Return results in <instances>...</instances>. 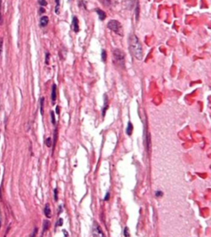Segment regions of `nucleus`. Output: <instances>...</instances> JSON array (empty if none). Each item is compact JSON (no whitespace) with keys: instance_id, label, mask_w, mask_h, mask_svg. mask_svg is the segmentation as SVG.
Returning <instances> with one entry per match:
<instances>
[{"instance_id":"nucleus-1","label":"nucleus","mask_w":211,"mask_h":237,"mask_svg":"<svg viewBox=\"0 0 211 237\" xmlns=\"http://www.w3.org/2000/svg\"><path fill=\"white\" fill-rule=\"evenodd\" d=\"M129 49L131 55L135 56L138 60H141L143 59V48L141 46L140 41H139L135 34H130L129 37Z\"/></svg>"},{"instance_id":"nucleus-2","label":"nucleus","mask_w":211,"mask_h":237,"mask_svg":"<svg viewBox=\"0 0 211 237\" xmlns=\"http://www.w3.org/2000/svg\"><path fill=\"white\" fill-rule=\"evenodd\" d=\"M107 28H109L110 31H114L115 33L120 35V36L123 35L122 26L116 20H110V22L107 23Z\"/></svg>"},{"instance_id":"nucleus-3","label":"nucleus","mask_w":211,"mask_h":237,"mask_svg":"<svg viewBox=\"0 0 211 237\" xmlns=\"http://www.w3.org/2000/svg\"><path fill=\"white\" fill-rule=\"evenodd\" d=\"M114 59H115V62L117 63V65H120V66H124L125 65V54L120 49H115L113 51Z\"/></svg>"},{"instance_id":"nucleus-4","label":"nucleus","mask_w":211,"mask_h":237,"mask_svg":"<svg viewBox=\"0 0 211 237\" xmlns=\"http://www.w3.org/2000/svg\"><path fill=\"white\" fill-rule=\"evenodd\" d=\"M92 236H105V234L103 233L102 230H101V226L98 225V223L97 222H93V225H92Z\"/></svg>"},{"instance_id":"nucleus-5","label":"nucleus","mask_w":211,"mask_h":237,"mask_svg":"<svg viewBox=\"0 0 211 237\" xmlns=\"http://www.w3.org/2000/svg\"><path fill=\"white\" fill-rule=\"evenodd\" d=\"M72 27L73 29L75 32H78L79 31V26H78V20L77 17H74L73 18V21H72Z\"/></svg>"},{"instance_id":"nucleus-6","label":"nucleus","mask_w":211,"mask_h":237,"mask_svg":"<svg viewBox=\"0 0 211 237\" xmlns=\"http://www.w3.org/2000/svg\"><path fill=\"white\" fill-rule=\"evenodd\" d=\"M44 213L47 218H51L52 216V213H51V210H50V204H46V206H45V209H44Z\"/></svg>"},{"instance_id":"nucleus-7","label":"nucleus","mask_w":211,"mask_h":237,"mask_svg":"<svg viewBox=\"0 0 211 237\" xmlns=\"http://www.w3.org/2000/svg\"><path fill=\"white\" fill-rule=\"evenodd\" d=\"M48 22H49V18H48V17H46V16H43L42 18H41L40 20V27H41V28H45V27H46V26H47Z\"/></svg>"},{"instance_id":"nucleus-8","label":"nucleus","mask_w":211,"mask_h":237,"mask_svg":"<svg viewBox=\"0 0 211 237\" xmlns=\"http://www.w3.org/2000/svg\"><path fill=\"white\" fill-rule=\"evenodd\" d=\"M96 12H97V13H98V17H99V19H100L101 21H103V20L106 18L107 15H106V12H105L104 11H102L101 9H99V8H97V9H96Z\"/></svg>"},{"instance_id":"nucleus-9","label":"nucleus","mask_w":211,"mask_h":237,"mask_svg":"<svg viewBox=\"0 0 211 237\" xmlns=\"http://www.w3.org/2000/svg\"><path fill=\"white\" fill-rule=\"evenodd\" d=\"M51 100L53 103H55L56 101V85L53 84L52 85V91H51Z\"/></svg>"},{"instance_id":"nucleus-10","label":"nucleus","mask_w":211,"mask_h":237,"mask_svg":"<svg viewBox=\"0 0 211 237\" xmlns=\"http://www.w3.org/2000/svg\"><path fill=\"white\" fill-rule=\"evenodd\" d=\"M126 134L128 135H132V131H133V124L129 122H128V126H127V128L126 130Z\"/></svg>"},{"instance_id":"nucleus-11","label":"nucleus","mask_w":211,"mask_h":237,"mask_svg":"<svg viewBox=\"0 0 211 237\" xmlns=\"http://www.w3.org/2000/svg\"><path fill=\"white\" fill-rule=\"evenodd\" d=\"M107 108H108V99H107V95H105V104L104 107H103V109H102V117H105V114H106V112H107Z\"/></svg>"},{"instance_id":"nucleus-12","label":"nucleus","mask_w":211,"mask_h":237,"mask_svg":"<svg viewBox=\"0 0 211 237\" xmlns=\"http://www.w3.org/2000/svg\"><path fill=\"white\" fill-rule=\"evenodd\" d=\"M50 225V222L48 220H45L44 221V223H43V233H45L49 229Z\"/></svg>"},{"instance_id":"nucleus-13","label":"nucleus","mask_w":211,"mask_h":237,"mask_svg":"<svg viewBox=\"0 0 211 237\" xmlns=\"http://www.w3.org/2000/svg\"><path fill=\"white\" fill-rule=\"evenodd\" d=\"M55 3H56V6H55V13L59 14V3H60V0H55Z\"/></svg>"},{"instance_id":"nucleus-14","label":"nucleus","mask_w":211,"mask_h":237,"mask_svg":"<svg viewBox=\"0 0 211 237\" xmlns=\"http://www.w3.org/2000/svg\"><path fill=\"white\" fill-rule=\"evenodd\" d=\"M44 102H45V99L41 98L40 99V113L41 115L44 114Z\"/></svg>"},{"instance_id":"nucleus-15","label":"nucleus","mask_w":211,"mask_h":237,"mask_svg":"<svg viewBox=\"0 0 211 237\" xmlns=\"http://www.w3.org/2000/svg\"><path fill=\"white\" fill-rule=\"evenodd\" d=\"M101 58L104 62L107 60V51L105 50H102V51H101Z\"/></svg>"},{"instance_id":"nucleus-16","label":"nucleus","mask_w":211,"mask_h":237,"mask_svg":"<svg viewBox=\"0 0 211 237\" xmlns=\"http://www.w3.org/2000/svg\"><path fill=\"white\" fill-rule=\"evenodd\" d=\"M50 117H51V122H52L54 125H55V124H56V121H55V113H54V112L53 111L50 112Z\"/></svg>"},{"instance_id":"nucleus-17","label":"nucleus","mask_w":211,"mask_h":237,"mask_svg":"<svg viewBox=\"0 0 211 237\" xmlns=\"http://www.w3.org/2000/svg\"><path fill=\"white\" fill-rule=\"evenodd\" d=\"M63 223H64V221H63V219L62 218H59L57 221V222H56V224H55V227H58V226H63Z\"/></svg>"},{"instance_id":"nucleus-18","label":"nucleus","mask_w":211,"mask_h":237,"mask_svg":"<svg viewBox=\"0 0 211 237\" xmlns=\"http://www.w3.org/2000/svg\"><path fill=\"white\" fill-rule=\"evenodd\" d=\"M54 194H55V196H54L55 200L57 202V201H58V188H57L54 189Z\"/></svg>"},{"instance_id":"nucleus-19","label":"nucleus","mask_w":211,"mask_h":237,"mask_svg":"<svg viewBox=\"0 0 211 237\" xmlns=\"http://www.w3.org/2000/svg\"><path fill=\"white\" fill-rule=\"evenodd\" d=\"M46 145H47L48 147H50V146H51V138H50V137H48V138L46 139Z\"/></svg>"},{"instance_id":"nucleus-20","label":"nucleus","mask_w":211,"mask_h":237,"mask_svg":"<svg viewBox=\"0 0 211 237\" xmlns=\"http://www.w3.org/2000/svg\"><path fill=\"white\" fill-rule=\"evenodd\" d=\"M155 196H156V197H162V196H163V193H162V191L158 190V191H157L156 193H155Z\"/></svg>"},{"instance_id":"nucleus-21","label":"nucleus","mask_w":211,"mask_h":237,"mask_svg":"<svg viewBox=\"0 0 211 237\" xmlns=\"http://www.w3.org/2000/svg\"><path fill=\"white\" fill-rule=\"evenodd\" d=\"M38 3H39L40 6H46L47 5L46 0H38Z\"/></svg>"},{"instance_id":"nucleus-22","label":"nucleus","mask_w":211,"mask_h":237,"mask_svg":"<svg viewBox=\"0 0 211 237\" xmlns=\"http://www.w3.org/2000/svg\"><path fill=\"white\" fill-rule=\"evenodd\" d=\"M124 235L125 236H130V234L129 233V228L126 227L124 230Z\"/></svg>"},{"instance_id":"nucleus-23","label":"nucleus","mask_w":211,"mask_h":237,"mask_svg":"<svg viewBox=\"0 0 211 237\" xmlns=\"http://www.w3.org/2000/svg\"><path fill=\"white\" fill-rule=\"evenodd\" d=\"M49 59H50V53H46V64H49Z\"/></svg>"},{"instance_id":"nucleus-24","label":"nucleus","mask_w":211,"mask_h":237,"mask_svg":"<svg viewBox=\"0 0 211 237\" xmlns=\"http://www.w3.org/2000/svg\"><path fill=\"white\" fill-rule=\"evenodd\" d=\"M109 199H110V193H107L104 197V201H108Z\"/></svg>"},{"instance_id":"nucleus-25","label":"nucleus","mask_w":211,"mask_h":237,"mask_svg":"<svg viewBox=\"0 0 211 237\" xmlns=\"http://www.w3.org/2000/svg\"><path fill=\"white\" fill-rule=\"evenodd\" d=\"M62 213V206H60L59 207V212H58V215H59L60 213Z\"/></svg>"},{"instance_id":"nucleus-26","label":"nucleus","mask_w":211,"mask_h":237,"mask_svg":"<svg viewBox=\"0 0 211 237\" xmlns=\"http://www.w3.org/2000/svg\"><path fill=\"white\" fill-rule=\"evenodd\" d=\"M56 113L59 114V106L56 107Z\"/></svg>"},{"instance_id":"nucleus-27","label":"nucleus","mask_w":211,"mask_h":237,"mask_svg":"<svg viewBox=\"0 0 211 237\" xmlns=\"http://www.w3.org/2000/svg\"><path fill=\"white\" fill-rule=\"evenodd\" d=\"M37 232V228H35V231H34V234L31 235V236H35L36 235V233Z\"/></svg>"},{"instance_id":"nucleus-28","label":"nucleus","mask_w":211,"mask_h":237,"mask_svg":"<svg viewBox=\"0 0 211 237\" xmlns=\"http://www.w3.org/2000/svg\"><path fill=\"white\" fill-rule=\"evenodd\" d=\"M63 232H64V235H65V236H68L69 235V234H68V232L65 230H63Z\"/></svg>"},{"instance_id":"nucleus-29","label":"nucleus","mask_w":211,"mask_h":237,"mask_svg":"<svg viewBox=\"0 0 211 237\" xmlns=\"http://www.w3.org/2000/svg\"><path fill=\"white\" fill-rule=\"evenodd\" d=\"M0 198H1V188H0Z\"/></svg>"}]
</instances>
